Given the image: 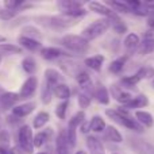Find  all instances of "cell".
<instances>
[{
    "mask_svg": "<svg viewBox=\"0 0 154 154\" xmlns=\"http://www.w3.org/2000/svg\"><path fill=\"white\" fill-rule=\"evenodd\" d=\"M76 81L79 82L81 87H84V85H88L91 82V77H89V75H88L87 72L81 70V72H80L79 75L76 76Z\"/></svg>",
    "mask_w": 154,
    "mask_h": 154,
    "instance_id": "cell-44",
    "label": "cell"
},
{
    "mask_svg": "<svg viewBox=\"0 0 154 154\" xmlns=\"http://www.w3.org/2000/svg\"><path fill=\"white\" fill-rule=\"evenodd\" d=\"M139 43H141V39H139V37L137 34H134V32L126 35L125 41H123V45H125L126 50H127L128 53H133V51H135L137 49L139 48Z\"/></svg>",
    "mask_w": 154,
    "mask_h": 154,
    "instance_id": "cell-20",
    "label": "cell"
},
{
    "mask_svg": "<svg viewBox=\"0 0 154 154\" xmlns=\"http://www.w3.org/2000/svg\"><path fill=\"white\" fill-rule=\"evenodd\" d=\"M29 20V18H26V16H22V18H18L15 22H14L12 24H11V27H15V26H19L20 23H23V22Z\"/></svg>",
    "mask_w": 154,
    "mask_h": 154,
    "instance_id": "cell-47",
    "label": "cell"
},
{
    "mask_svg": "<svg viewBox=\"0 0 154 154\" xmlns=\"http://www.w3.org/2000/svg\"><path fill=\"white\" fill-rule=\"evenodd\" d=\"M111 93H112V97H114L116 101L122 103L123 106H126V104L133 99V96H131L127 91H125L123 88L118 87V85H112L111 87Z\"/></svg>",
    "mask_w": 154,
    "mask_h": 154,
    "instance_id": "cell-8",
    "label": "cell"
},
{
    "mask_svg": "<svg viewBox=\"0 0 154 154\" xmlns=\"http://www.w3.org/2000/svg\"><path fill=\"white\" fill-rule=\"evenodd\" d=\"M103 62H104V56H101V54H97V56H93V57H89V58H87L84 61V64L87 65L88 68H91L92 70H96V72H99V70L101 69V66H103Z\"/></svg>",
    "mask_w": 154,
    "mask_h": 154,
    "instance_id": "cell-26",
    "label": "cell"
},
{
    "mask_svg": "<svg viewBox=\"0 0 154 154\" xmlns=\"http://www.w3.org/2000/svg\"><path fill=\"white\" fill-rule=\"evenodd\" d=\"M69 143L66 139V131H61L56 139V153L57 154H70Z\"/></svg>",
    "mask_w": 154,
    "mask_h": 154,
    "instance_id": "cell-14",
    "label": "cell"
},
{
    "mask_svg": "<svg viewBox=\"0 0 154 154\" xmlns=\"http://www.w3.org/2000/svg\"><path fill=\"white\" fill-rule=\"evenodd\" d=\"M153 88H154V80H153Z\"/></svg>",
    "mask_w": 154,
    "mask_h": 154,
    "instance_id": "cell-57",
    "label": "cell"
},
{
    "mask_svg": "<svg viewBox=\"0 0 154 154\" xmlns=\"http://www.w3.org/2000/svg\"><path fill=\"white\" fill-rule=\"evenodd\" d=\"M89 8L93 12L106 16L108 20H116V19H119V16H118V14L115 12V11H112L111 8L107 7L106 4H101V3H99V2H91Z\"/></svg>",
    "mask_w": 154,
    "mask_h": 154,
    "instance_id": "cell-6",
    "label": "cell"
},
{
    "mask_svg": "<svg viewBox=\"0 0 154 154\" xmlns=\"http://www.w3.org/2000/svg\"><path fill=\"white\" fill-rule=\"evenodd\" d=\"M0 53L7 54H20L22 48L16 45H10V43H0Z\"/></svg>",
    "mask_w": 154,
    "mask_h": 154,
    "instance_id": "cell-36",
    "label": "cell"
},
{
    "mask_svg": "<svg viewBox=\"0 0 154 154\" xmlns=\"http://www.w3.org/2000/svg\"><path fill=\"white\" fill-rule=\"evenodd\" d=\"M35 109V103H24V104H20V106H15L12 108V115L19 119L22 118L27 116L30 115L32 111Z\"/></svg>",
    "mask_w": 154,
    "mask_h": 154,
    "instance_id": "cell-13",
    "label": "cell"
},
{
    "mask_svg": "<svg viewBox=\"0 0 154 154\" xmlns=\"http://www.w3.org/2000/svg\"><path fill=\"white\" fill-rule=\"evenodd\" d=\"M49 119H50V116L48 112H39L32 120V126H34V128H42L49 122Z\"/></svg>",
    "mask_w": 154,
    "mask_h": 154,
    "instance_id": "cell-35",
    "label": "cell"
},
{
    "mask_svg": "<svg viewBox=\"0 0 154 154\" xmlns=\"http://www.w3.org/2000/svg\"><path fill=\"white\" fill-rule=\"evenodd\" d=\"M60 65H61V68L65 70V73H66V75H70V76H73V77H76L80 72H81L79 64L73 62L72 60H68V58L66 60H62V61L60 62Z\"/></svg>",
    "mask_w": 154,
    "mask_h": 154,
    "instance_id": "cell-23",
    "label": "cell"
},
{
    "mask_svg": "<svg viewBox=\"0 0 154 154\" xmlns=\"http://www.w3.org/2000/svg\"><path fill=\"white\" fill-rule=\"evenodd\" d=\"M38 87V79L35 76H30L26 81L22 84L20 91H19V96L20 99H29L35 93Z\"/></svg>",
    "mask_w": 154,
    "mask_h": 154,
    "instance_id": "cell-7",
    "label": "cell"
},
{
    "mask_svg": "<svg viewBox=\"0 0 154 154\" xmlns=\"http://www.w3.org/2000/svg\"><path fill=\"white\" fill-rule=\"evenodd\" d=\"M19 100H20V96H19V93H15V92H4L2 96H0V106H2L4 109H7V108H11V107H14Z\"/></svg>",
    "mask_w": 154,
    "mask_h": 154,
    "instance_id": "cell-9",
    "label": "cell"
},
{
    "mask_svg": "<svg viewBox=\"0 0 154 154\" xmlns=\"http://www.w3.org/2000/svg\"><path fill=\"white\" fill-rule=\"evenodd\" d=\"M53 92H54V85L49 84L48 81H45L42 87V93H41V99H42L43 104H49L51 101V97H53Z\"/></svg>",
    "mask_w": 154,
    "mask_h": 154,
    "instance_id": "cell-30",
    "label": "cell"
},
{
    "mask_svg": "<svg viewBox=\"0 0 154 154\" xmlns=\"http://www.w3.org/2000/svg\"><path fill=\"white\" fill-rule=\"evenodd\" d=\"M93 97L100 104H108L109 103V93L108 89L103 84H99L93 88Z\"/></svg>",
    "mask_w": 154,
    "mask_h": 154,
    "instance_id": "cell-15",
    "label": "cell"
},
{
    "mask_svg": "<svg viewBox=\"0 0 154 154\" xmlns=\"http://www.w3.org/2000/svg\"><path fill=\"white\" fill-rule=\"evenodd\" d=\"M53 137V128H46V130L38 133L32 138V146L34 147H42L49 139Z\"/></svg>",
    "mask_w": 154,
    "mask_h": 154,
    "instance_id": "cell-16",
    "label": "cell"
},
{
    "mask_svg": "<svg viewBox=\"0 0 154 154\" xmlns=\"http://www.w3.org/2000/svg\"><path fill=\"white\" fill-rule=\"evenodd\" d=\"M139 54L142 56H146V54H150L154 51V38H145L143 42L139 43L138 48Z\"/></svg>",
    "mask_w": 154,
    "mask_h": 154,
    "instance_id": "cell-29",
    "label": "cell"
},
{
    "mask_svg": "<svg viewBox=\"0 0 154 154\" xmlns=\"http://www.w3.org/2000/svg\"><path fill=\"white\" fill-rule=\"evenodd\" d=\"M22 68L23 70L27 73V75H34L37 72V62L32 57H26V58L22 61Z\"/></svg>",
    "mask_w": 154,
    "mask_h": 154,
    "instance_id": "cell-32",
    "label": "cell"
},
{
    "mask_svg": "<svg viewBox=\"0 0 154 154\" xmlns=\"http://www.w3.org/2000/svg\"><path fill=\"white\" fill-rule=\"evenodd\" d=\"M3 93H4V91H3V89H2V87H0V96H2Z\"/></svg>",
    "mask_w": 154,
    "mask_h": 154,
    "instance_id": "cell-54",
    "label": "cell"
},
{
    "mask_svg": "<svg viewBox=\"0 0 154 154\" xmlns=\"http://www.w3.org/2000/svg\"><path fill=\"white\" fill-rule=\"evenodd\" d=\"M149 106V99L145 95H138V96H133L130 101L126 106H123L126 109H131V108H142V107H147Z\"/></svg>",
    "mask_w": 154,
    "mask_h": 154,
    "instance_id": "cell-18",
    "label": "cell"
},
{
    "mask_svg": "<svg viewBox=\"0 0 154 154\" xmlns=\"http://www.w3.org/2000/svg\"><path fill=\"white\" fill-rule=\"evenodd\" d=\"M61 43L68 50L77 54H84L89 50V42L85 41L81 35H75V34L64 35L61 38Z\"/></svg>",
    "mask_w": 154,
    "mask_h": 154,
    "instance_id": "cell-4",
    "label": "cell"
},
{
    "mask_svg": "<svg viewBox=\"0 0 154 154\" xmlns=\"http://www.w3.org/2000/svg\"><path fill=\"white\" fill-rule=\"evenodd\" d=\"M111 154H120V153H118V152H112Z\"/></svg>",
    "mask_w": 154,
    "mask_h": 154,
    "instance_id": "cell-55",
    "label": "cell"
},
{
    "mask_svg": "<svg viewBox=\"0 0 154 154\" xmlns=\"http://www.w3.org/2000/svg\"><path fill=\"white\" fill-rule=\"evenodd\" d=\"M22 35L27 37V38H31V39H35V41H39L41 38H42L41 31L34 26H24L23 29H22Z\"/></svg>",
    "mask_w": 154,
    "mask_h": 154,
    "instance_id": "cell-31",
    "label": "cell"
},
{
    "mask_svg": "<svg viewBox=\"0 0 154 154\" xmlns=\"http://www.w3.org/2000/svg\"><path fill=\"white\" fill-rule=\"evenodd\" d=\"M87 147L91 154H106V150H104L101 141L93 135L87 137Z\"/></svg>",
    "mask_w": 154,
    "mask_h": 154,
    "instance_id": "cell-12",
    "label": "cell"
},
{
    "mask_svg": "<svg viewBox=\"0 0 154 154\" xmlns=\"http://www.w3.org/2000/svg\"><path fill=\"white\" fill-rule=\"evenodd\" d=\"M135 119L143 128L145 127L146 128L153 127V125H154V119H153L152 114L147 112V111H137L135 112Z\"/></svg>",
    "mask_w": 154,
    "mask_h": 154,
    "instance_id": "cell-19",
    "label": "cell"
},
{
    "mask_svg": "<svg viewBox=\"0 0 154 154\" xmlns=\"http://www.w3.org/2000/svg\"><path fill=\"white\" fill-rule=\"evenodd\" d=\"M135 76L139 79V81L143 80V79H152V77L154 76V69L150 68V66H143L135 73Z\"/></svg>",
    "mask_w": 154,
    "mask_h": 154,
    "instance_id": "cell-38",
    "label": "cell"
},
{
    "mask_svg": "<svg viewBox=\"0 0 154 154\" xmlns=\"http://www.w3.org/2000/svg\"><path fill=\"white\" fill-rule=\"evenodd\" d=\"M106 127H107V125L104 122V119L101 116H99V115L93 116L89 122V128L92 131H95V133H104Z\"/></svg>",
    "mask_w": 154,
    "mask_h": 154,
    "instance_id": "cell-27",
    "label": "cell"
},
{
    "mask_svg": "<svg viewBox=\"0 0 154 154\" xmlns=\"http://www.w3.org/2000/svg\"><path fill=\"white\" fill-rule=\"evenodd\" d=\"M143 5L149 11H154V2H152V0H149V2H143Z\"/></svg>",
    "mask_w": 154,
    "mask_h": 154,
    "instance_id": "cell-48",
    "label": "cell"
},
{
    "mask_svg": "<svg viewBox=\"0 0 154 154\" xmlns=\"http://www.w3.org/2000/svg\"><path fill=\"white\" fill-rule=\"evenodd\" d=\"M5 42V37H3V35H0V43Z\"/></svg>",
    "mask_w": 154,
    "mask_h": 154,
    "instance_id": "cell-52",
    "label": "cell"
},
{
    "mask_svg": "<svg viewBox=\"0 0 154 154\" xmlns=\"http://www.w3.org/2000/svg\"><path fill=\"white\" fill-rule=\"evenodd\" d=\"M137 82H139V79L135 75L123 77V79L120 80V84H122L123 87H126V88H134V85H135Z\"/></svg>",
    "mask_w": 154,
    "mask_h": 154,
    "instance_id": "cell-42",
    "label": "cell"
},
{
    "mask_svg": "<svg viewBox=\"0 0 154 154\" xmlns=\"http://www.w3.org/2000/svg\"><path fill=\"white\" fill-rule=\"evenodd\" d=\"M34 20L37 23L42 24V26L48 27L50 30H56V31H61V30H65L68 27L73 26L76 23L73 19H69L64 15L60 16H35Z\"/></svg>",
    "mask_w": 154,
    "mask_h": 154,
    "instance_id": "cell-2",
    "label": "cell"
},
{
    "mask_svg": "<svg viewBox=\"0 0 154 154\" xmlns=\"http://www.w3.org/2000/svg\"><path fill=\"white\" fill-rule=\"evenodd\" d=\"M109 5L112 7V11H119V12H125V14H128L130 10H128L127 4L126 2H109Z\"/></svg>",
    "mask_w": 154,
    "mask_h": 154,
    "instance_id": "cell-39",
    "label": "cell"
},
{
    "mask_svg": "<svg viewBox=\"0 0 154 154\" xmlns=\"http://www.w3.org/2000/svg\"><path fill=\"white\" fill-rule=\"evenodd\" d=\"M18 15V11H10V10H0V19L2 20H11Z\"/></svg>",
    "mask_w": 154,
    "mask_h": 154,
    "instance_id": "cell-46",
    "label": "cell"
},
{
    "mask_svg": "<svg viewBox=\"0 0 154 154\" xmlns=\"http://www.w3.org/2000/svg\"><path fill=\"white\" fill-rule=\"evenodd\" d=\"M23 4H24L23 0H5L4 2L5 10L10 11H18V8H20Z\"/></svg>",
    "mask_w": 154,
    "mask_h": 154,
    "instance_id": "cell-40",
    "label": "cell"
},
{
    "mask_svg": "<svg viewBox=\"0 0 154 154\" xmlns=\"http://www.w3.org/2000/svg\"><path fill=\"white\" fill-rule=\"evenodd\" d=\"M106 115L109 116L114 122L119 123L123 127H127L128 130L137 131V133H143V127L137 122V119H134L130 115L128 109L123 108V107H119L118 109H107Z\"/></svg>",
    "mask_w": 154,
    "mask_h": 154,
    "instance_id": "cell-1",
    "label": "cell"
},
{
    "mask_svg": "<svg viewBox=\"0 0 154 154\" xmlns=\"http://www.w3.org/2000/svg\"><path fill=\"white\" fill-rule=\"evenodd\" d=\"M104 139L112 143H120L123 142V138L120 135V133L114 127V126H107L104 130Z\"/></svg>",
    "mask_w": 154,
    "mask_h": 154,
    "instance_id": "cell-21",
    "label": "cell"
},
{
    "mask_svg": "<svg viewBox=\"0 0 154 154\" xmlns=\"http://www.w3.org/2000/svg\"><path fill=\"white\" fill-rule=\"evenodd\" d=\"M11 154H22V152L18 149V147H15V149L11 150Z\"/></svg>",
    "mask_w": 154,
    "mask_h": 154,
    "instance_id": "cell-51",
    "label": "cell"
},
{
    "mask_svg": "<svg viewBox=\"0 0 154 154\" xmlns=\"http://www.w3.org/2000/svg\"><path fill=\"white\" fill-rule=\"evenodd\" d=\"M38 154H48V153H45V152H41V153H38Z\"/></svg>",
    "mask_w": 154,
    "mask_h": 154,
    "instance_id": "cell-56",
    "label": "cell"
},
{
    "mask_svg": "<svg viewBox=\"0 0 154 154\" xmlns=\"http://www.w3.org/2000/svg\"><path fill=\"white\" fill-rule=\"evenodd\" d=\"M85 120V112L84 111H79L76 112L72 116V119L69 120V125H68V128H73V130H77L79 126H81Z\"/></svg>",
    "mask_w": 154,
    "mask_h": 154,
    "instance_id": "cell-33",
    "label": "cell"
},
{
    "mask_svg": "<svg viewBox=\"0 0 154 154\" xmlns=\"http://www.w3.org/2000/svg\"><path fill=\"white\" fill-rule=\"evenodd\" d=\"M92 95L93 93L91 92H85V91H82L81 93L79 95V104L81 108H87L88 106L91 104V100H92Z\"/></svg>",
    "mask_w": 154,
    "mask_h": 154,
    "instance_id": "cell-37",
    "label": "cell"
},
{
    "mask_svg": "<svg viewBox=\"0 0 154 154\" xmlns=\"http://www.w3.org/2000/svg\"><path fill=\"white\" fill-rule=\"evenodd\" d=\"M130 145L141 154H154V145L142 139H131Z\"/></svg>",
    "mask_w": 154,
    "mask_h": 154,
    "instance_id": "cell-11",
    "label": "cell"
},
{
    "mask_svg": "<svg viewBox=\"0 0 154 154\" xmlns=\"http://www.w3.org/2000/svg\"><path fill=\"white\" fill-rule=\"evenodd\" d=\"M109 22H111V26H112V29L115 30V32H118V34H123V32H126L127 26L123 23L120 18L116 19V20H109Z\"/></svg>",
    "mask_w": 154,
    "mask_h": 154,
    "instance_id": "cell-41",
    "label": "cell"
},
{
    "mask_svg": "<svg viewBox=\"0 0 154 154\" xmlns=\"http://www.w3.org/2000/svg\"><path fill=\"white\" fill-rule=\"evenodd\" d=\"M10 141H11V135L8 131L3 130L0 133V147H5L8 149V145H10Z\"/></svg>",
    "mask_w": 154,
    "mask_h": 154,
    "instance_id": "cell-45",
    "label": "cell"
},
{
    "mask_svg": "<svg viewBox=\"0 0 154 154\" xmlns=\"http://www.w3.org/2000/svg\"><path fill=\"white\" fill-rule=\"evenodd\" d=\"M126 60H127V57H119V58H116L115 61H112L111 64H109L108 66V70L111 73H120L123 70V68H125V64H126Z\"/></svg>",
    "mask_w": 154,
    "mask_h": 154,
    "instance_id": "cell-34",
    "label": "cell"
},
{
    "mask_svg": "<svg viewBox=\"0 0 154 154\" xmlns=\"http://www.w3.org/2000/svg\"><path fill=\"white\" fill-rule=\"evenodd\" d=\"M0 154H11V150L5 149V147H0Z\"/></svg>",
    "mask_w": 154,
    "mask_h": 154,
    "instance_id": "cell-50",
    "label": "cell"
},
{
    "mask_svg": "<svg viewBox=\"0 0 154 154\" xmlns=\"http://www.w3.org/2000/svg\"><path fill=\"white\" fill-rule=\"evenodd\" d=\"M126 4H127L130 12L137 14V15L143 16V15H147V14L150 12V11L143 5V2H139V0H128V2H126Z\"/></svg>",
    "mask_w": 154,
    "mask_h": 154,
    "instance_id": "cell-17",
    "label": "cell"
},
{
    "mask_svg": "<svg viewBox=\"0 0 154 154\" xmlns=\"http://www.w3.org/2000/svg\"><path fill=\"white\" fill-rule=\"evenodd\" d=\"M62 75L58 72V70H56V69H53V68H49V69H46L45 70V81H48L49 84H51V85H58V84H61V81H62Z\"/></svg>",
    "mask_w": 154,
    "mask_h": 154,
    "instance_id": "cell-24",
    "label": "cell"
},
{
    "mask_svg": "<svg viewBox=\"0 0 154 154\" xmlns=\"http://www.w3.org/2000/svg\"><path fill=\"white\" fill-rule=\"evenodd\" d=\"M57 7L61 10V12H69L73 10H80L82 8V3L81 2H75V0H61L57 3Z\"/></svg>",
    "mask_w": 154,
    "mask_h": 154,
    "instance_id": "cell-25",
    "label": "cell"
},
{
    "mask_svg": "<svg viewBox=\"0 0 154 154\" xmlns=\"http://www.w3.org/2000/svg\"><path fill=\"white\" fill-rule=\"evenodd\" d=\"M111 27V22L108 19H99L95 20L93 23H91L89 26H87L81 32V37L85 41L91 42V41L96 39V38L101 37L104 32H107V30Z\"/></svg>",
    "mask_w": 154,
    "mask_h": 154,
    "instance_id": "cell-3",
    "label": "cell"
},
{
    "mask_svg": "<svg viewBox=\"0 0 154 154\" xmlns=\"http://www.w3.org/2000/svg\"><path fill=\"white\" fill-rule=\"evenodd\" d=\"M32 130L30 126L24 125L19 128V133H18V141H19V146L20 149L23 150L24 153L27 154H31L34 152V146H32Z\"/></svg>",
    "mask_w": 154,
    "mask_h": 154,
    "instance_id": "cell-5",
    "label": "cell"
},
{
    "mask_svg": "<svg viewBox=\"0 0 154 154\" xmlns=\"http://www.w3.org/2000/svg\"><path fill=\"white\" fill-rule=\"evenodd\" d=\"M54 95H56V97L61 99V100H68V99L70 97V88L68 87L66 84H64V82H61V84L56 85L54 87Z\"/></svg>",
    "mask_w": 154,
    "mask_h": 154,
    "instance_id": "cell-28",
    "label": "cell"
},
{
    "mask_svg": "<svg viewBox=\"0 0 154 154\" xmlns=\"http://www.w3.org/2000/svg\"><path fill=\"white\" fill-rule=\"evenodd\" d=\"M0 62H2V57H0Z\"/></svg>",
    "mask_w": 154,
    "mask_h": 154,
    "instance_id": "cell-58",
    "label": "cell"
},
{
    "mask_svg": "<svg viewBox=\"0 0 154 154\" xmlns=\"http://www.w3.org/2000/svg\"><path fill=\"white\" fill-rule=\"evenodd\" d=\"M41 56H42V58L50 61V60H57L60 57H68L69 54L58 48H42L41 49Z\"/></svg>",
    "mask_w": 154,
    "mask_h": 154,
    "instance_id": "cell-10",
    "label": "cell"
},
{
    "mask_svg": "<svg viewBox=\"0 0 154 154\" xmlns=\"http://www.w3.org/2000/svg\"><path fill=\"white\" fill-rule=\"evenodd\" d=\"M68 106H69L68 100L62 101V103H60L58 106H57V108H56V115L60 118V119H65V115H66Z\"/></svg>",
    "mask_w": 154,
    "mask_h": 154,
    "instance_id": "cell-43",
    "label": "cell"
},
{
    "mask_svg": "<svg viewBox=\"0 0 154 154\" xmlns=\"http://www.w3.org/2000/svg\"><path fill=\"white\" fill-rule=\"evenodd\" d=\"M18 42L20 43V46H23L24 49H27V50H30V51L39 50V49L42 48V43H41L39 41L31 39V38L23 37V35H20V37L18 38Z\"/></svg>",
    "mask_w": 154,
    "mask_h": 154,
    "instance_id": "cell-22",
    "label": "cell"
},
{
    "mask_svg": "<svg viewBox=\"0 0 154 154\" xmlns=\"http://www.w3.org/2000/svg\"><path fill=\"white\" fill-rule=\"evenodd\" d=\"M89 130H91V128H89V122H88V123H82V125H81V131H82V133H88Z\"/></svg>",
    "mask_w": 154,
    "mask_h": 154,
    "instance_id": "cell-49",
    "label": "cell"
},
{
    "mask_svg": "<svg viewBox=\"0 0 154 154\" xmlns=\"http://www.w3.org/2000/svg\"><path fill=\"white\" fill-rule=\"evenodd\" d=\"M76 154H87V152H84V150H79V152H76Z\"/></svg>",
    "mask_w": 154,
    "mask_h": 154,
    "instance_id": "cell-53",
    "label": "cell"
}]
</instances>
